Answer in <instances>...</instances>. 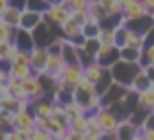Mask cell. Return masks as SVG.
<instances>
[{
  "mask_svg": "<svg viewBox=\"0 0 154 140\" xmlns=\"http://www.w3.org/2000/svg\"><path fill=\"white\" fill-rule=\"evenodd\" d=\"M72 99H74L88 115L96 113V111L102 107V95L98 94L94 82H90L86 76H84V78L80 80V84L74 88V97Z\"/></svg>",
  "mask_w": 154,
  "mask_h": 140,
  "instance_id": "1",
  "label": "cell"
},
{
  "mask_svg": "<svg viewBox=\"0 0 154 140\" xmlns=\"http://www.w3.org/2000/svg\"><path fill=\"white\" fill-rule=\"evenodd\" d=\"M140 68H143L140 62H131V61H123V58H119V61L111 66L113 82H119V84H123V86H131L133 80H135V76L139 74Z\"/></svg>",
  "mask_w": 154,
  "mask_h": 140,
  "instance_id": "2",
  "label": "cell"
},
{
  "mask_svg": "<svg viewBox=\"0 0 154 140\" xmlns=\"http://www.w3.org/2000/svg\"><path fill=\"white\" fill-rule=\"evenodd\" d=\"M23 82V91H26V97L29 99L31 103L33 101H39V99H43V97H47V90H45V86H43V82H41V74H33V76H29V78H26V80H22Z\"/></svg>",
  "mask_w": 154,
  "mask_h": 140,
  "instance_id": "3",
  "label": "cell"
},
{
  "mask_svg": "<svg viewBox=\"0 0 154 140\" xmlns=\"http://www.w3.org/2000/svg\"><path fill=\"white\" fill-rule=\"evenodd\" d=\"M82 78H84V64L82 62H74V64H66L64 66V70L60 72V76H59V82L74 90V88L80 84Z\"/></svg>",
  "mask_w": 154,
  "mask_h": 140,
  "instance_id": "4",
  "label": "cell"
},
{
  "mask_svg": "<svg viewBox=\"0 0 154 140\" xmlns=\"http://www.w3.org/2000/svg\"><path fill=\"white\" fill-rule=\"evenodd\" d=\"M68 18H70V10H68L63 2L49 4V8H47V12H45V19L55 27H60Z\"/></svg>",
  "mask_w": 154,
  "mask_h": 140,
  "instance_id": "5",
  "label": "cell"
},
{
  "mask_svg": "<svg viewBox=\"0 0 154 140\" xmlns=\"http://www.w3.org/2000/svg\"><path fill=\"white\" fill-rule=\"evenodd\" d=\"M127 91H129V86H123V84H119V82H113L111 86H109L107 90L102 94V105L103 107L115 105L119 99L125 97V94H127Z\"/></svg>",
  "mask_w": 154,
  "mask_h": 140,
  "instance_id": "6",
  "label": "cell"
},
{
  "mask_svg": "<svg viewBox=\"0 0 154 140\" xmlns=\"http://www.w3.org/2000/svg\"><path fill=\"white\" fill-rule=\"evenodd\" d=\"M119 58H121V51L117 45H100V51L96 55V61L102 66H107V68H111Z\"/></svg>",
  "mask_w": 154,
  "mask_h": 140,
  "instance_id": "7",
  "label": "cell"
},
{
  "mask_svg": "<svg viewBox=\"0 0 154 140\" xmlns=\"http://www.w3.org/2000/svg\"><path fill=\"white\" fill-rule=\"evenodd\" d=\"M96 117H98V121H100V125H102L103 133H113V130H117L119 121H121V119L117 117L109 107H103V105L96 111Z\"/></svg>",
  "mask_w": 154,
  "mask_h": 140,
  "instance_id": "8",
  "label": "cell"
},
{
  "mask_svg": "<svg viewBox=\"0 0 154 140\" xmlns=\"http://www.w3.org/2000/svg\"><path fill=\"white\" fill-rule=\"evenodd\" d=\"M47 57H49L47 47L35 45L33 49H31V58H29L31 68H33L35 72H39V74H43V72H45V64H47Z\"/></svg>",
  "mask_w": 154,
  "mask_h": 140,
  "instance_id": "9",
  "label": "cell"
},
{
  "mask_svg": "<svg viewBox=\"0 0 154 140\" xmlns=\"http://www.w3.org/2000/svg\"><path fill=\"white\" fill-rule=\"evenodd\" d=\"M146 14H150V12L146 10V6L143 4V0H131V2H129L127 6H123V10H121L123 19L143 18V16H146Z\"/></svg>",
  "mask_w": 154,
  "mask_h": 140,
  "instance_id": "10",
  "label": "cell"
},
{
  "mask_svg": "<svg viewBox=\"0 0 154 140\" xmlns=\"http://www.w3.org/2000/svg\"><path fill=\"white\" fill-rule=\"evenodd\" d=\"M64 66H66V61H64L63 55H49L47 57V64H45V74H49L55 80H59V76L64 70Z\"/></svg>",
  "mask_w": 154,
  "mask_h": 140,
  "instance_id": "11",
  "label": "cell"
},
{
  "mask_svg": "<svg viewBox=\"0 0 154 140\" xmlns=\"http://www.w3.org/2000/svg\"><path fill=\"white\" fill-rule=\"evenodd\" d=\"M14 43L18 49H26V51H31L35 47V41H33V33L26 27H16V33H14Z\"/></svg>",
  "mask_w": 154,
  "mask_h": 140,
  "instance_id": "12",
  "label": "cell"
},
{
  "mask_svg": "<svg viewBox=\"0 0 154 140\" xmlns=\"http://www.w3.org/2000/svg\"><path fill=\"white\" fill-rule=\"evenodd\" d=\"M72 97H74V90L72 88H68V86H64V84H60L59 80H57V84L53 86V90H51V99L53 101H57V103H68V101H72Z\"/></svg>",
  "mask_w": 154,
  "mask_h": 140,
  "instance_id": "13",
  "label": "cell"
},
{
  "mask_svg": "<svg viewBox=\"0 0 154 140\" xmlns=\"http://www.w3.org/2000/svg\"><path fill=\"white\" fill-rule=\"evenodd\" d=\"M60 35H63L64 39H68V41H74L76 37L82 35V23L76 22L74 18H68L66 22L60 25Z\"/></svg>",
  "mask_w": 154,
  "mask_h": 140,
  "instance_id": "14",
  "label": "cell"
},
{
  "mask_svg": "<svg viewBox=\"0 0 154 140\" xmlns=\"http://www.w3.org/2000/svg\"><path fill=\"white\" fill-rule=\"evenodd\" d=\"M43 19H45V14L26 8V10H23V14H22V25H20V27H26V29L33 31L35 27H37L39 23L43 22Z\"/></svg>",
  "mask_w": 154,
  "mask_h": 140,
  "instance_id": "15",
  "label": "cell"
},
{
  "mask_svg": "<svg viewBox=\"0 0 154 140\" xmlns=\"http://www.w3.org/2000/svg\"><path fill=\"white\" fill-rule=\"evenodd\" d=\"M47 133L59 140L60 136H64L68 133V123L60 117H49V121H47Z\"/></svg>",
  "mask_w": 154,
  "mask_h": 140,
  "instance_id": "16",
  "label": "cell"
},
{
  "mask_svg": "<svg viewBox=\"0 0 154 140\" xmlns=\"http://www.w3.org/2000/svg\"><path fill=\"white\" fill-rule=\"evenodd\" d=\"M125 25L131 27V29L140 31V33H146L154 25V14H146L143 18H135V19H125Z\"/></svg>",
  "mask_w": 154,
  "mask_h": 140,
  "instance_id": "17",
  "label": "cell"
},
{
  "mask_svg": "<svg viewBox=\"0 0 154 140\" xmlns=\"http://www.w3.org/2000/svg\"><path fill=\"white\" fill-rule=\"evenodd\" d=\"M139 127L133 125L129 119H121L119 121V127H117V136L119 140H135V136L139 134Z\"/></svg>",
  "mask_w": 154,
  "mask_h": 140,
  "instance_id": "18",
  "label": "cell"
},
{
  "mask_svg": "<svg viewBox=\"0 0 154 140\" xmlns=\"http://www.w3.org/2000/svg\"><path fill=\"white\" fill-rule=\"evenodd\" d=\"M31 109H33L35 119H49L53 113V99L43 97L39 101H33L31 103Z\"/></svg>",
  "mask_w": 154,
  "mask_h": 140,
  "instance_id": "19",
  "label": "cell"
},
{
  "mask_svg": "<svg viewBox=\"0 0 154 140\" xmlns=\"http://www.w3.org/2000/svg\"><path fill=\"white\" fill-rule=\"evenodd\" d=\"M16 127H20V129H35V115L31 107L16 111Z\"/></svg>",
  "mask_w": 154,
  "mask_h": 140,
  "instance_id": "20",
  "label": "cell"
},
{
  "mask_svg": "<svg viewBox=\"0 0 154 140\" xmlns=\"http://www.w3.org/2000/svg\"><path fill=\"white\" fill-rule=\"evenodd\" d=\"M88 14H90V18L98 19L100 23H105L109 19V12L103 8L102 0H90V4H88Z\"/></svg>",
  "mask_w": 154,
  "mask_h": 140,
  "instance_id": "21",
  "label": "cell"
},
{
  "mask_svg": "<svg viewBox=\"0 0 154 140\" xmlns=\"http://www.w3.org/2000/svg\"><path fill=\"white\" fill-rule=\"evenodd\" d=\"M105 70H107V66H102L98 61H94V62L84 66V76H86L90 82H94V86H96V84L102 80V76L105 74Z\"/></svg>",
  "mask_w": 154,
  "mask_h": 140,
  "instance_id": "22",
  "label": "cell"
},
{
  "mask_svg": "<svg viewBox=\"0 0 154 140\" xmlns=\"http://www.w3.org/2000/svg\"><path fill=\"white\" fill-rule=\"evenodd\" d=\"M33 74H39L31 68V64H10L8 68V78H16V80H26Z\"/></svg>",
  "mask_w": 154,
  "mask_h": 140,
  "instance_id": "23",
  "label": "cell"
},
{
  "mask_svg": "<svg viewBox=\"0 0 154 140\" xmlns=\"http://www.w3.org/2000/svg\"><path fill=\"white\" fill-rule=\"evenodd\" d=\"M100 31H102V23L94 18H88V22L82 25V35L86 39H98Z\"/></svg>",
  "mask_w": 154,
  "mask_h": 140,
  "instance_id": "24",
  "label": "cell"
},
{
  "mask_svg": "<svg viewBox=\"0 0 154 140\" xmlns=\"http://www.w3.org/2000/svg\"><path fill=\"white\" fill-rule=\"evenodd\" d=\"M125 45H127V47H137V49H144V33H140V31H137V29L127 27Z\"/></svg>",
  "mask_w": 154,
  "mask_h": 140,
  "instance_id": "25",
  "label": "cell"
},
{
  "mask_svg": "<svg viewBox=\"0 0 154 140\" xmlns=\"http://www.w3.org/2000/svg\"><path fill=\"white\" fill-rule=\"evenodd\" d=\"M139 107L146 111H154V90L152 88L139 91Z\"/></svg>",
  "mask_w": 154,
  "mask_h": 140,
  "instance_id": "26",
  "label": "cell"
},
{
  "mask_svg": "<svg viewBox=\"0 0 154 140\" xmlns=\"http://www.w3.org/2000/svg\"><path fill=\"white\" fill-rule=\"evenodd\" d=\"M131 86H133V90L143 91V90H146V88H150V86H152V80H150V76L146 74V70L140 68V70H139V74L135 76V80H133Z\"/></svg>",
  "mask_w": 154,
  "mask_h": 140,
  "instance_id": "27",
  "label": "cell"
},
{
  "mask_svg": "<svg viewBox=\"0 0 154 140\" xmlns=\"http://www.w3.org/2000/svg\"><path fill=\"white\" fill-rule=\"evenodd\" d=\"M6 86H8V94H10V95H14V97H18V99H27L26 91H23V82H22V80L8 78Z\"/></svg>",
  "mask_w": 154,
  "mask_h": 140,
  "instance_id": "28",
  "label": "cell"
},
{
  "mask_svg": "<svg viewBox=\"0 0 154 140\" xmlns=\"http://www.w3.org/2000/svg\"><path fill=\"white\" fill-rule=\"evenodd\" d=\"M22 14H23V10H18V8H8L6 12H4V16H2V19L6 23H10L12 27H20L22 25Z\"/></svg>",
  "mask_w": 154,
  "mask_h": 140,
  "instance_id": "29",
  "label": "cell"
},
{
  "mask_svg": "<svg viewBox=\"0 0 154 140\" xmlns=\"http://www.w3.org/2000/svg\"><path fill=\"white\" fill-rule=\"evenodd\" d=\"M82 113H86V111H84L74 99L68 101V103H64V121H66L68 125H70V121H74V119L78 117V115H82Z\"/></svg>",
  "mask_w": 154,
  "mask_h": 140,
  "instance_id": "30",
  "label": "cell"
},
{
  "mask_svg": "<svg viewBox=\"0 0 154 140\" xmlns=\"http://www.w3.org/2000/svg\"><path fill=\"white\" fill-rule=\"evenodd\" d=\"M121 58L123 61H131V62H140L143 58V49H137V47H121Z\"/></svg>",
  "mask_w": 154,
  "mask_h": 140,
  "instance_id": "31",
  "label": "cell"
},
{
  "mask_svg": "<svg viewBox=\"0 0 154 140\" xmlns=\"http://www.w3.org/2000/svg\"><path fill=\"white\" fill-rule=\"evenodd\" d=\"M16 127V111H6L2 109L0 113V129L2 130H10Z\"/></svg>",
  "mask_w": 154,
  "mask_h": 140,
  "instance_id": "32",
  "label": "cell"
},
{
  "mask_svg": "<svg viewBox=\"0 0 154 140\" xmlns=\"http://www.w3.org/2000/svg\"><path fill=\"white\" fill-rule=\"evenodd\" d=\"M29 58H31V51L18 49L16 47L14 55L10 57V64H29Z\"/></svg>",
  "mask_w": 154,
  "mask_h": 140,
  "instance_id": "33",
  "label": "cell"
},
{
  "mask_svg": "<svg viewBox=\"0 0 154 140\" xmlns=\"http://www.w3.org/2000/svg\"><path fill=\"white\" fill-rule=\"evenodd\" d=\"M98 39L102 45H115V27L102 25V31H100Z\"/></svg>",
  "mask_w": 154,
  "mask_h": 140,
  "instance_id": "34",
  "label": "cell"
},
{
  "mask_svg": "<svg viewBox=\"0 0 154 140\" xmlns=\"http://www.w3.org/2000/svg\"><path fill=\"white\" fill-rule=\"evenodd\" d=\"M14 33L16 27H12L10 23H6L0 18V41H14Z\"/></svg>",
  "mask_w": 154,
  "mask_h": 140,
  "instance_id": "35",
  "label": "cell"
},
{
  "mask_svg": "<svg viewBox=\"0 0 154 140\" xmlns=\"http://www.w3.org/2000/svg\"><path fill=\"white\" fill-rule=\"evenodd\" d=\"M102 4H103V8L109 12V16H121V4H119V0H102Z\"/></svg>",
  "mask_w": 154,
  "mask_h": 140,
  "instance_id": "36",
  "label": "cell"
},
{
  "mask_svg": "<svg viewBox=\"0 0 154 140\" xmlns=\"http://www.w3.org/2000/svg\"><path fill=\"white\" fill-rule=\"evenodd\" d=\"M63 4L68 8L70 12L74 10H88V4H90V0H63Z\"/></svg>",
  "mask_w": 154,
  "mask_h": 140,
  "instance_id": "37",
  "label": "cell"
},
{
  "mask_svg": "<svg viewBox=\"0 0 154 140\" xmlns=\"http://www.w3.org/2000/svg\"><path fill=\"white\" fill-rule=\"evenodd\" d=\"M68 127H72V129H78V130H88V113L78 115L74 121H70V125H68Z\"/></svg>",
  "mask_w": 154,
  "mask_h": 140,
  "instance_id": "38",
  "label": "cell"
},
{
  "mask_svg": "<svg viewBox=\"0 0 154 140\" xmlns=\"http://www.w3.org/2000/svg\"><path fill=\"white\" fill-rule=\"evenodd\" d=\"M27 8H29V10H35V12L45 14L47 8H49V2H47V0H27Z\"/></svg>",
  "mask_w": 154,
  "mask_h": 140,
  "instance_id": "39",
  "label": "cell"
},
{
  "mask_svg": "<svg viewBox=\"0 0 154 140\" xmlns=\"http://www.w3.org/2000/svg\"><path fill=\"white\" fill-rule=\"evenodd\" d=\"M140 64H154V45H146L143 49V58H140Z\"/></svg>",
  "mask_w": 154,
  "mask_h": 140,
  "instance_id": "40",
  "label": "cell"
},
{
  "mask_svg": "<svg viewBox=\"0 0 154 140\" xmlns=\"http://www.w3.org/2000/svg\"><path fill=\"white\" fill-rule=\"evenodd\" d=\"M29 140H57V138H55V136H51L47 130L37 129V127H35V130H33V134L29 136Z\"/></svg>",
  "mask_w": 154,
  "mask_h": 140,
  "instance_id": "41",
  "label": "cell"
},
{
  "mask_svg": "<svg viewBox=\"0 0 154 140\" xmlns=\"http://www.w3.org/2000/svg\"><path fill=\"white\" fill-rule=\"evenodd\" d=\"M12 8H18V10H26L27 8V0H8Z\"/></svg>",
  "mask_w": 154,
  "mask_h": 140,
  "instance_id": "42",
  "label": "cell"
},
{
  "mask_svg": "<svg viewBox=\"0 0 154 140\" xmlns=\"http://www.w3.org/2000/svg\"><path fill=\"white\" fill-rule=\"evenodd\" d=\"M146 45H154V25L144 33V47Z\"/></svg>",
  "mask_w": 154,
  "mask_h": 140,
  "instance_id": "43",
  "label": "cell"
},
{
  "mask_svg": "<svg viewBox=\"0 0 154 140\" xmlns=\"http://www.w3.org/2000/svg\"><path fill=\"white\" fill-rule=\"evenodd\" d=\"M100 140H119L117 130H113V133H102V138H100Z\"/></svg>",
  "mask_w": 154,
  "mask_h": 140,
  "instance_id": "44",
  "label": "cell"
},
{
  "mask_svg": "<svg viewBox=\"0 0 154 140\" xmlns=\"http://www.w3.org/2000/svg\"><path fill=\"white\" fill-rule=\"evenodd\" d=\"M8 8H10V2H8V0H0V18L4 16V12H6Z\"/></svg>",
  "mask_w": 154,
  "mask_h": 140,
  "instance_id": "45",
  "label": "cell"
},
{
  "mask_svg": "<svg viewBox=\"0 0 154 140\" xmlns=\"http://www.w3.org/2000/svg\"><path fill=\"white\" fill-rule=\"evenodd\" d=\"M143 4L146 6V10L150 12V14H154V0H143Z\"/></svg>",
  "mask_w": 154,
  "mask_h": 140,
  "instance_id": "46",
  "label": "cell"
},
{
  "mask_svg": "<svg viewBox=\"0 0 154 140\" xmlns=\"http://www.w3.org/2000/svg\"><path fill=\"white\" fill-rule=\"evenodd\" d=\"M144 136H146L148 140H154V129H148V130H144Z\"/></svg>",
  "mask_w": 154,
  "mask_h": 140,
  "instance_id": "47",
  "label": "cell"
},
{
  "mask_svg": "<svg viewBox=\"0 0 154 140\" xmlns=\"http://www.w3.org/2000/svg\"><path fill=\"white\" fill-rule=\"evenodd\" d=\"M135 140H148L146 136H144V134L143 133H139V134H137V136H135Z\"/></svg>",
  "mask_w": 154,
  "mask_h": 140,
  "instance_id": "48",
  "label": "cell"
},
{
  "mask_svg": "<svg viewBox=\"0 0 154 140\" xmlns=\"http://www.w3.org/2000/svg\"><path fill=\"white\" fill-rule=\"evenodd\" d=\"M59 140H74V138H72V136H70V134H68V133H66V134H64V136H60Z\"/></svg>",
  "mask_w": 154,
  "mask_h": 140,
  "instance_id": "49",
  "label": "cell"
},
{
  "mask_svg": "<svg viewBox=\"0 0 154 140\" xmlns=\"http://www.w3.org/2000/svg\"><path fill=\"white\" fill-rule=\"evenodd\" d=\"M129 2H131V0H119V4H121V8H123V6H127V4Z\"/></svg>",
  "mask_w": 154,
  "mask_h": 140,
  "instance_id": "50",
  "label": "cell"
},
{
  "mask_svg": "<svg viewBox=\"0 0 154 140\" xmlns=\"http://www.w3.org/2000/svg\"><path fill=\"white\" fill-rule=\"evenodd\" d=\"M150 88H152V90H154V80H152V86H150Z\"/></svg>",
  "mask_w": 154,
  "mask_h": 140,
  "instance_id": "51",
  "label": "cell"
},
{
  "mask_svg": "<svg viewBox=\"0 0 154 140\" xmlns=\"http://www.w3.org/2000/svg\"><path fill=\"white\" fill-rule=\"evenodd\" d=\"M2 140H6V138H4V136H2Z\"/></svg>",
  "mask_w": 154,
  "mask_h": 140,
  "instance_id": "52",
  "label": "cell"
}]
</instances>
